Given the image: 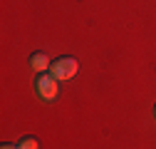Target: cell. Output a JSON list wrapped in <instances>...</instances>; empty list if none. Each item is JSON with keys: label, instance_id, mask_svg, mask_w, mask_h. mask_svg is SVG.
<instances>
[{"label": "cell", "instance_id": "1", "mask_svg": "<svg viewBox=\"0 0 156 149\" xmlns=\"http://www.w3.org/2000/svg\"><path fill=\"white\" fill-rule=\"evenodd\" d=\"M60 80H55L52 74H45V72H40L35 77V92L40 95L45 102H52V100H57V95H60V85H57Z\"/></svg>", "mask_w": 156, "mask_h": 149}, {"label": "cell", "instance_id": "2", "mask_svg": "<svg viewBox=\"0 0 156 149\" xmlns=\"http://www.w3.org/2000/svg\"><path fill=\"white\" fill-rule=\"evenodd\" d=\"M50 72L55 80H72L77 72H80V62L74 57H57L52 65H50Z\"/></svg>", "mask_w": 156, "mask_h": 149}, {"label": "cell", "instance_id": "3", "mask_svg": "<svg viewBox=\"0 0 156 149\" xmlns=\"http://www.w3.org/2000/svg\"><path fill=\"white\" fill-rule=\"evenodd\" d=\"M50 65H52V62H50V57H47L45 52H32V55H30V67H32L37 74H40V72H47Z\"/></svg>", "mask_w": 156, "mask_h": 149}, {"label": "cell", "instance_id": "4", "mask_svg": "<svg viewBox=\"0 0 156 149\" xmlns=\"http://www.w3.org/2000/svg\"><path fill=\"white\" fill-rule=\"evenodd\" d=\"M20 149H40V142L35 137H23L20 139Z\"/></svg>", "mask_w": 156, "mask_h": 149}, {"label": "cell", "instance_id": "5", "mask_svg": "<svg viewBox=\"0 0 156 149\" xmlns=\"http://www.w3.org/2000/svg\"><path fill=\"white\" fill-rule=\"evenodd\" d=\"M0 149H20V144H3Z\"/></svg>", "mask_w": 156, "mask_h": 149}, {"label": "cell", "instance_id": "6", "mask_svg": "<svg viewBox=\"0 0 156 149\" xmlns=\"http://www.w3.org/2000/svg\"><path fill=\"white\" fill-rule=\"evenodd\" d=\"M154 117H156V107H154Z\"/></svg>", "mask_w": 156, "mask_h": 149}]
</instances>
